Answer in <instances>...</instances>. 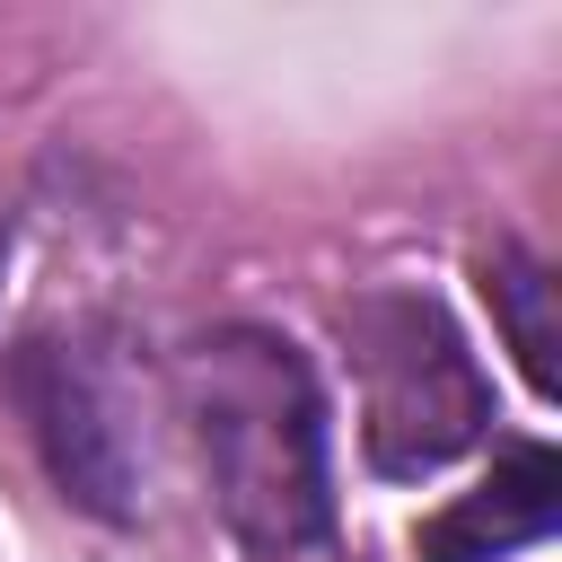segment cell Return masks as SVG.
I'll return each instance as SVG.
<instances>
[{
    "label": "cell",
    "instance_id": "obj_5",
    "mask_svg": "<svg viewBox=\"0 0 562 562\" xmlns=\"http://www.w3.org/2000/svg\"><path fill=\"white\" fill-rule=\"evenodd\" d=\"M483 290H492V307H501V325H509V351H518V369H527V386H544L553 395V281H544V263H527L518 246H501L492 263H483Z\"/></svg>",
    "mask_w": 562,
    "mask_h": 562
},
{
    "label": "cell",
    "instance_id": "obj_1",
    "mask_svg": "<svg viewBox=\"0 0 562 562\" xmlns=\"http://www.w3.org/2000/svg\"><path fill=\"white\" fill-rule=\"evenodd\" d=\"M176 386L228 536L255 562L325 544L334 483H325V404L307 360L263 325H220L184 351Z\"/></svg>",
    "mask_w": 562,
    "mask_h": 562
},
{
    "label": "cell",
    "instance_id": "obj_2",
    "mask_svg": "<svg viewBox=\"0 0 562 562\" xmlns=\"http://www.w3.org/2000/svg\"><path fill=\"white\" fill-rule=\"evenodd\" d=\"M342 342L360 360L369 386V457L378 474H430L457 448H474V430L492 422L483 369L465 351V334L413 299V290H369L342 307Z\"/></svg>",
    "mask_w": 562,
    "mask_h": 562
},
{
    "label": "cell",
    "instance_id": "obj_4",
    "mask_svg": "<svg viewBox=\"0 0 562 562\" xmlns=\"http://www.w3.org/2000/svg\"><path fill=\"white\" fill-rule=\"evenodd\" d=\"M562 527V457L553 448H518L483 492L448 501L430 527H422V562H501L518 544H544Z\"/></svg>",
    "mask_w": 562,
    "mask_h": 562
},
{
    "label": "cell",
    "instance_id": "obj_3",
    "mask_svg": "<svg viewBox=\"0 0 562 562\" xmlns=\"http://www.w3.org/2000/svg\"><path fill=\"white\" fill-rule=\"evenodd\" d=\"M18 395L35 413V439L61 474V492L88 501L97 518H132L140 465H132V430H123V404L105 395L97 360L79 342H26L18 351Z\"/></svg>",
    "mask_w": 562,
    "mask_h": 562
}]
</instances>
